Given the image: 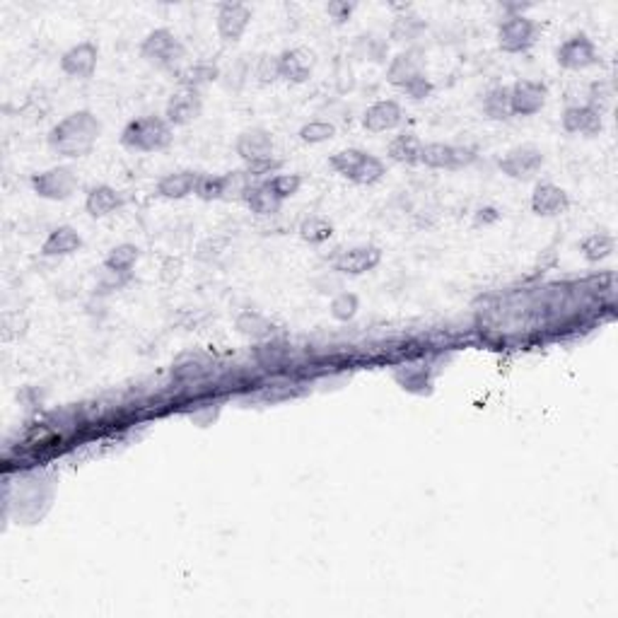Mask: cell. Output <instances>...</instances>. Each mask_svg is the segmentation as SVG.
Returning a JSON list of instances; mask_svg holds the SVG:
<instances>
[{
  "label": "cell",
  "instance_id": "cell-1",
  "mask_svg": "<svg viewBox=\"0 0 618 618\" xmlns=\"http://www.w3.org/2000/svg\"><path fill=\"white\" fill-rule=\"evenodd\" d=\"M102 135V121L90 109H80L61 118L49 131V148L66 159L87 158Z\"/></svg>",
  "mask_w": 618,
  "mask_h": 618
},
{
  "label": "cell",
  "instance_id": "cell-2",
  "mask_svg": "<svg viewBox=\"0 0 618 618\" xmlns=\"http://www.w3.org/2000/svg\"><path fill=\"white\" fill-rule=\"evenodd\" d=\"M121 145L135 152H159L167 150L175 141V131L165 117H141L128 121L121 131Z\"/></svg>",
  "mask_w": 618,
  "mask_h": 618
},
{
  "label": "cell",
  "instance_id": "cell-3",
  "mask_svg": "<svg viewBox=\"0 0 618 618\" xmlns=\"http://www.w3.org/2000/svg\"><path fill=\"white\" fill-rule=\"evenodd\" d=\"M329 165L336 175H341L343 179H348L358 186L379 184L386 175L385 162L372 152L360 150V148H346V150L334 152L329 158Z\"/></svg>",
  "mask_w": 618,
  "mask_h": 618
},
{
  "label": "cell",
  "instance_id": "cell-4",
  "mask_svg": "<svg viewBox=\"0 0 618 618\" xmlns=\"http://www.w3.org/2000/svg\"><path fill=\"white\" fill-rule=\"evenodd\" d=\"M141 59L158 70L179 76L184 70L182 66L186 61V49L172 29L158 27L141 42Z\"/></svg>",
  "mask_w": 618,
  "mask_h": 618
},
{
  "label": "cell",
  "instance_id": "cell-5",
  "mask_svg": "<svg viewBox=\"0 0 618 618\" xmlns=\"http://www.w3.org/2000/svg\"><path fill=\"white\" fill-rule=\"evenodd\" d=\"M29 186H32V191L39 199H46V201H68L77 191L80 179H77L76 169L59 165V167H51L46 172L32 175Z\"/></svg>",
  "mask_w": 618,
  "mask_h": 618
},
{
  "label": "cell",
  "instance_id": "cell-6",
  "mask_svg": "<svg viewBox=\"0 0 618 618\" xmlns=\"http://www.w3.org/2000/svg\"><path fill=\"white\" fill-rule=\"evenodd\" d=\"M476 158L474 148L454 145V142H426L420 150V165H426L427 169H447V172L471 167Z\"/></svg>",
  "mask_w": 618,
  "mask_h": 618
},
{
  "label": "cell",
  "instance_id": "cell-7",
  "mask_svg": "<svg viewBox=\"0 0 618 618\" xmlns=\"http://www.w3.org/2000/svg\"><path fill=\"white\" fill-rule=\"evenodd\" d=\"M543 162H546V158H543L541 148L524 142V145H515L505 152L498 159V167H500L502 175L510 176L515 182H529L541 172Z\"/></svg>",
  "mask_w": 618,
  "mask_h": 618
},
{
  "label": "cell",
  "instance_id": "cell-8",
  "mask_svg": "<svg viewBox=\"0 0 618 618\" xmlns=\"http://www.w3.org/2000/svg\"><path fill=\"white\" fill-rule=\"evenodd\" d=\"M539 25L526 15H505L498 25V46L505 53H524L536 44Z\"/></svg>",
  "mask_w": 618,
  "mask_h": 618
},
{
  "label": "cell",
  "instance_id": "cell-9",
  "mask_svg": "<svg viewBox=\"0 0 618 618\" xmlns=\"http://www.w3.org/2000/svg\"><path fill=\"white\" fill-rule=\"evenodd\" d=\"M556 61L563 70H570V73H580V70H587L599 63V51L594 46V42L587 37V34H573L570 39L560 44L556 49Z\"/></svg>",
  "mask_w": 618,
  "mask_h": 618
},
{
  "label": "cell",
  "instance_id": "cell-10",
  "mask_svg": "<svg viewBox=\"0 0 618 618\" xmlns=\"http://www.w3.org/2000/svg\"><path fill=\"white\" fill-rule=\"evenodd\" d=\"M382 264V249L375 244H358V247H348V249H338L331 268L343 273V276H362L375 271Z\"/></svg>",
  "mask_w": 618,
  "mask_h": 618
},
{
  "label": "cell",
  "instance_id": "cell-11",
  "mask_svg": "<svg viewBox=\"0 0 618 618\" xmlns=\"http://www.w3.org/2000/svg\"><path fill=\"white\" fill-rule=\"evenodd\" d=\"M549 102V85L522 77L510 87L512 117H536Z\"/></svg>",
  "mask_w": 618,
  "mask_h": 618
},
{
  "label": "cell",
  "instance_id": "cell-12",
  "mask_svg": "<svg viewBox=\"0 0 618 618\" xmlns=\"http://www.w3.org/2000/svg\"><path fill=\"white\" fill-rule=\"evenodd\" d=\"M426 73V63H423V53L413 46H409L406 51H399L389 66H386V83L396 87V90H406L409 85H413L416 80H420Z\"/></svg>",
  "mask_w": 618,
  "mask_h": 618
},
{
  "label": "cell",
  "instance_id": "cell-13",
  "mask_svg": "<svg viewBox=\"0 0 618 618\" xmlns=\"http://www.w3.org/2000/svg\"><path fill=\"white\" fill-rule=\"evenodd\" d=\"M251 25V8L244 3H223L217 8L215 29L225 44H237Z\"/></svg>",
  "mask_w": 618,
  "mask_h": 618
},
{
  "label": "cell",
  "instance_id": "cell-14",
  "mask_svg": "<svg viewBox=\"0 0 618 618\" xmlns=\"http://www.w3.org/2000/svg\"><path fill=\"white\" fill-rule=\"evenodd\" d=\"M273 150H276L273 135H271V131H266V128H259V126L242 131V134L237 135V141H234V152L240 155V159H242L244 165L259 162V159L276 158Z\"/></svg>",
  "mask_w": 618,
  "mask_h": 618
},
{
  "label": "cell",
  "instance_id": "cell-15",
  "mask_svg": "<svg viewBox=\"0 0 618 618\" xmlns=\"http://www.w3.org/2000/svg\"><path fill=\"white\" fill-rule=\"evenodd\" d=\"M314 73V53L307 49H285L278 53V77L290 85H305Z\"/></svg>",
  "mask_w": 618,
  "mask_h": 618
},
{
  "label": "cell",
  "instance_id": "cell-16",
  "mask_svg": "<svg viewBox=\"0 0 618 618\" xmlns=\"http://www.w3.org/2000/svg\"><path fill=\"white\" fill-rule=\"evenodd\" d=\"M203 111V97L201 93L196 90H189V87H179L176 93H172V97L167 100V107H165V118L169 121V126H189L191 121L201 117Z\"/></svg>",
  "mask_w": 618,
  "mask_h": 618
},
{
  "label": "cell",
  "instance_id": "cell-17",
  "mask_svg": "<svg viewBox=\"0 0 618 618\" xmlns=\"http://www.w3.org/2000/svg\"><path fill=\"white\" fill-rule=\"evenodd\" d=\"M100 61V49L93 42H80L61 56V70L76 80H87L94 76Z\"/></svg>",
  "mask_w": 618,
  "mask_h": 618
},
{
  "label": "cell",
  "instance_id": "cell-18",
  "mask_svg": "<svg viewBox=\"0 0 618 618\" xmlns=\"http://www.w3.org/2000/svg\"><path fill=\"white\" fill-rule=\"evenodd\" d=\"M532 213L539 217H556L570 208V196L553 182H539L532 191Z\"/></svg>",
  "mask_w": 618,
  "mask_h": 618
},
{
  "label": "cell",
  "instance_id": "cell-19",
  "mask_svg": "<svg viewBox=\"0 0 618 618\" xmlns=\"http://www.w3.org/2000/svg\"><path fill=\"white\" fill-rule=\"evenodd\" d=\"M403 121H406V114H403V107L396 100L375 102L362 117V126L368 128L370 134H386V131L399 128Z\"/></svg>",
  "mask_w": 618,
  "mask_h": 618
},
{
  "label": "cell",
  "instance_id": "cell-20",
  "mask_svg": "<svg viewBox=\"0 0 618 618\" xmlns=\"http://www.w3.org/2000/svg\"><path fill=\"white\" fill-rule=\"evenodd\" d=\"M563 131L573 135H599L604 128V114L587 104H573L560 117Z\"/></svg>",
  "mask_w": 618,
  "mask_h": 618
},
{
  "label": "cell",
  "instance_id": "cell-21",
  "mask_svg": "<svg viewBox=\"0 0 618 618\" xmlns=\"http://www.w3.org/2000/svg\"><path fill=\"white\" fill-rule=\"evenodd\" d=\"M201 172L193 169H179V172H169L155 184V193L165 201H184L189 196L196 193V184H199Z\"/></svg>",
  "mask_w": 618,
  "mask_h": 618
},
{
  "label": "cell",
  "instance_id": "cell-22",
  "mask_svg": "<svg viewBox=\"0 0 618 618\" xmlns=\"http://www.w3.org/2000/svg\"><path fill=\"white\" fill-rule=\"evenodd\" d=\"M121 206H124L121 193L109 184L93 186V189L87 191V196H85V210H87V215L94 217V220L114 215Z\"/></svg>",
  "mask_w": 618,
  "mask_h": 618
},
{
  "label": "cell",
  "instance_id": "cell-23",
  "mask_svg": "<svg viewBox=\"0 0 618 618\" xmlns=\"http://www.w3.org/2000/svg\"><path fill=\"white\" fill-rule=\"evenodd\" d=\"M83 237H80L76 227L59 225L56 230H51L49 237L44 240L42 254L49 256V259H53V256H70V254L83 249Z\"/></svg>",
  "mask_w": 618,
  "mask_h": 618
},
{
  "label": "cell",
  "instance_id": "cell-24",
  "mask_svg": "<svg viewBox=\"0 0 618 618\" xmlns=\"http://www.w3.org/2000/svg\"><path fill=\"white\" fill-rule=\"evenodd\" d=\"M420 150H423V141H420L413 131H402V134L389 142L386 155H389V159H394L396 165L416 167V165H420Z\"/></svg>",
  "mask_w": 618,
  "mask_h": 618
},
{
  "label": "cell",
  "instance_id": "cell-25",
  "mask_svg": "<svg viewBox=\"0 0 618 618\" xmlns=\"http://www.w3.org/2000/svg\"><path fill=\"white\" fill-rule=\"evenodd\" d=\"M138 261H141V249H138V244L124 242V244H117L114 249H109V254L104 256V268H107L109 273H117V276H128Z\"/></svg>",
  "mask_w": 618,
  "mask_h": 618
},
{
  "label": "cell",
  "instance_id": "cell-26",
  "mask_svg": "<svg viewBox=\"0 0 618 618\" xmlns=\"http://www.w3.org/2000/svg\"><path fill=\"white\" fill-rule=\"evenodd\" d=\"M426 32V20L416 12H402V15L394 17L392 29H389V39L396 44H413L416 39H420V34Z\"/></svg>",
  "mask_w": 618,
  "mask_h": 618
},
{
  "label": "cell",
  "instance_id": "cell-27",
  "mask_svg": "<svg viewBox=\"0 0 618 618\" xmlns=\"http://www.w3.org/2000/svg\"><path fill=\"white\" fill-rule=\"evenodd\" d=\"M484 117L491 121H508L512 118V104H510V85H495L491 87L484 97Z\"/></svg>",
  "mask_w": 618,
  "mask_h": 618
},
{
  "label": "cell",
  "instance_id": "cell-28",
  "mask_svg": "<svg viewBox=\"0 0 618 618\" xmlns=\"http://www.w3.org/2000/svg\"><path fill=\"white\" fill-rule=\"evenodd\" d=\"M244 203L256 215H276L281 206H283V201L271 191V186L266 182H256V184L251 186L247 196H244Z\"/></svg>",
  "mask_w": 618,
  "mask_h": 618
},
{
  "label": "cell",
  "instance_id": "cell-29",
  "mask_svg": "<svg viewBox=\"0 0 618 618\" xmlns=\"http://www.w3.org/2000/svg\"><path fill=\"white\" fill-rule=\"evenodd\" d=\"M234 329H237L242 336H247V338L264 341V338H268V336L273 334V321H271L268 317H264L261 312H251V309H247V312H242V314H237V319H234Z\"/></svg>",
  "mask_w": 618,
  "mask_h": 618
},
{
  "label": "cell",
  "instance_id": "cell-30",
  "mask_svg": "<svg viewBox=\"0 0 618 618\" xmlns=\"http://www.w3.org/2000/svg\"><path fill=\"white\" fill-rule=\"evenodd\" d=\"M580 251H582L585 261L599 264V261L609 259L611 254L616 251V240L609 232H592L580 242Z\"/></svg>",
  "mask_w": 618,
  "mask_h": 618
},
{
  "label": "cell",
  "instance_id": "cell-31",
  "mask_svg": "<svg viewBox=\"0 0 618 618\" xmlns=\"http://www.w3.org/2000/svg\"><path fill=\"white\" fill-rule=\"evenodd\" d=\"M217 77H220V68L213 66V63H193V66H186L184 70L179 73V85L201 93L203 87L215 83Z\"/></svg>",
  "mask_w": 618,
  "mask_h": 618
},
{
  "label": "cell",
  "instance_id": "cell-32",
  "mask_svg": "<svg viewBox=\"0 0 618 618\" xmlns=\"http://www.w3.org/2000/svg\"><path fill=\"white\" fill-rule=\"evenodd\" d=\"M297 232H300V237L307 244H324L334 237V225H331L326 217L312 215L302 220Z\"/></svg>",
  "mask_w": 618,
  "mask_h": 618
},
{
  "label": "cell",
  "instance_id": "cell-33",
  "mask_svg": "<svg viewBox=\"0 0 618 618\" xmlns=\"http://www.w3.org/2000/svg\"><path fill=\"white\" fill-rule=\"evenodd\" d=\"M297 138H300L305 145H321V142L336 138V126L331 121H324V118H314V121H307L297 131Z\"/></svg>",
  "mask_w": 618,
  "mask_h": 618
},
{
  "label": "cell",
  "instance_id": "cell-34",
  "mask_svg": "<svg viewBox=\"0 0 618 618\" xmlns=\"http://www.w3.org/2000/svg\"><path fill=\"white\" fill-rule=\"evenodd\" d=\"M256 184L247 169H232L225 175V199L223 201H242L251 186Z\"/></svg>",
  "mask_w": 618,
  "mask_h": 618
},
{
  "label": "cell",
  "instance_id": "cell-35",
  "mask_svg": "<svg viewBox=\"0 0 618 618\" xmlns=\"http://www.w3.org/2000/svg\"><path fill=\"white\" fill-rule=\"evenodd\" d=\"M358 309H360V297L355 293H338L331 300V305H329V312H331V317L336 319V321H341V324H348V321H353V319L358 317Z\"/></svg>",
  "mask_w": 618,
  "mask_h": 618
},
{
  "label": "cell",
  "instance_id": "cell-36",
  "mask_svg": "<svg viewBox=\"0 0 618 618\" xmlns=\"http://www.w3.org/2000/svg\"><path fill=\"white\" fill-rule=\"evenodd\" d=\"M201 201H223L225 199V175H203L199 176L196 193Z\"/></svg>",
  "mask_w": 618,
  "mask_h": 618
},
{
  "label": "cell",
  "instance_id": "cell-37",
  "mask_svg": "<svg viewBox=\"0 0 618 618\" xmlns=\"http://www.w3.org/2000/svg\"><path fill=\"white\" fill-rule=\"evenodd\" d=\"M227 249H230V237L215 234V237H208V240L199 242V247L193 251V256L199 261H203V264H213V261L220 259Z\"/></svg>",
  "mask_w": 618,
  "mask_h": 618
},
{
  "label": "cell",
  "instance_id": "cell-38",
  "mask_svg": "<svg viewBox=\"0 0 618 618\" xmlns=\"http://www.w3.org/2000/svg\"><path fill=\"white\" fill-rule=\"evenodd\" d=\"M302 179L300 175H273L271 179H266V184L271 186V191L276 193L281 201H288V199H293V196H297V191L302 189Z\"/></svg>",
  "mask_w": 618,
  "mask_h": 618
},
{
  "label": "cell",
  "instance_id": "cell-39",
  "mask_svg": "<svg viewBox=\"0 0 618 618\" xmlns=\"http://www.w3.org/2000/svg\"><path fill=\"white\" fill-rule=\"evenodd\" d=\"M244 169L249 172L254 182H266V179H271L273 175H281V169H283V159H278V158L259 159V162L244 165Z\"/></svg>",
  "mask_w": 618,
  "mask_h": 618
},
{
  "label": "cell",
  "instance_id": "cell-40",
  "mask_svg": "<svg viewBox=\"0 0 618 618\" xmlns=\"http://www.w3.org/2000/svg\"><path fill=\"white\" fill-rule=\"evenodd\" d=\"M254 77L259 80V85H271L281 80L278 77V56H271V53L259 56L256 66H254Z\"/></svg>",
  "mask_w": 618,
  "mask_h": 618
},
{
  "label": "cell",
  "instance_id": "cell-41",
  "mask_svg": "<svg viewBox=\"0 0 618 618\" xmlns=\"http://www.w3.org/2000/svg\"><path fill=\"white\" fill-rule=\"evenodd\" d=\"M611 97H614V93H611L609 83H592L590 85V97H587V107H592L594 111H599V114H604L606 111V107L611 104Z\"/></svg>",
  "mask_w": 618,
  "mask_h": 618
},
{
  "label": "cell",
  "instance_id": "cell-42",
  "mask_svg": "<svg viewBox=\"0 0 618 618\" xmlns=\"http://www.w3.org/2000/svg\"><path fill=\"white\" fill-rule=\"evenodd\" d=\"M355 3H346V0H331L329 5H326V15L334 20L336 25H346L348 20L353 17V12H355Z\"/></svg>",
  "mask_w": 618,
  "mask_h": 618
},
{
  "label": "cell",
  "instance_id": "cell-43",
  "mask_svg": "<svg viewBox=\"0 0 618 618\" xmlns=\"http://www.w3.org/2000/svg\"><path fill=\"white\" fill-rule=\"evenodd\" d=\"M433 80L427 76H423L420 80H416L413 85H409L406 90H403V94L406 97H411V100H416V102H423V100H427L430 94H433Z\"/></svg>",
  "mask_w": 618,
  "mask_h": 618
},
{
  "label": "cell",
  "instance_id": "cell-44",
  "mask_svg": "<svg viewBox=\"0 0 618 618\" xmlns=\"http://www.w3.org/2000/svg\"><path fill=\"white\" fill-rule=\"evenodd\" d=\"M360 42L368 44V49H365L368 61H385L386 44L382 39H377V37H360Z\"/></svg>",
  "mask_w": 618,
  "mask_h": 618
},
{
  "label": "cell",
  "instance_id": "cell-45",
  "mask_svg": "<svg viewBox=\"0 0 618 618\" xmlns=\"http://www.w3.org/2000/svg\"><path fill=\"white\" fill-rule=\"evenodd\" d=\"M162 281L165 283H175L176 278L182 276V259H167L165 264H162Z\"/></svg>",
  "mask_w": 618,
  "mask_h": 618
},
{
  "label": "cell",
  "instance_id": "cell-46",
  "mask_svg": "<svg viewBox=\"0 0 618 618\" xmlns=\"http://www.w3.org/2000/svg\"><path fill=\"white\" fill-rule=\"evenodd\" d=\"M500 220V213L495 208H481L476 213V220H474V225L481 227V225H493V223H498Z\"/></svg>",
  "mask_w": 618,
  "mask_h": 618
}]
</instances>
